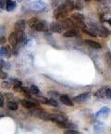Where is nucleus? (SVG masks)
I'll return each mask as SVG.
<instances>
[{"label": "nucleus", "mask_w": 111, "mask_h": 134, "mask_svg": "<svg viewBox=\"0 0 111 134\" xmlns=\"http://www.w3.org/2000/svg\"><path fill=\"white\" fill-rule=\"evenodd\" d=\"M30 7L32 10L37 11V12H46V11L49 10L48 6L45 3L41 2V1H35V2L31 3Z\"/></svg>", "instance_id": "1"}, {"label": "nucleus", "mask_w": 111, "mask_h": 134, "mask_svg": "<svg viewBox=\"0 0 111 134\" xmlns=\"http://www.w3.org/2000/svg\"><path fill=\"white\" fill-rule=\"evenodd\" d=\"M69 11L68 10L66 7L64 6V4L60 5V6L57 7V8L55 9L54 11V17L56 19H63V18H65L67 17V15L69 14Z\"/></svg>", "instance_id": "2"}, {"label": "nucleus", "mask_w": 111, "mask_h": 134, "mask_svg": "<svg viewBox=\"0 0 111 134\" xmlns=\"http://www.w3.org/2000/svg\"><path fill=\"white\" fill-rule=\"evenodd\" d=\"M31 27H34L36 31L38 32H45L48 30V25L44 21H38V20H34V23H31Z\"/></svg>", "instance_id": "3"}, {"label": "nucleus", "mask_w": 111, "mask_h": 134, "mask_svg": "<svg viewBox=\"0 0 111 134\" xmlns=\"http://www.w3.org/2000/svg\"><path fill=\"white\" fill-rule=\"evenodd\" d=\"M49 120L56 122V123H60V122L67 121V117L62 115H54V114H50Z\"/></svg>", "instance_id": "4"}, {"label": "nucleus", "mask_w": 111, "mask_h": 134, "mask_svg": "<svg viewBox=\"0 0 111 134\" xmlns=\"http://www.w3.org/2000/svg\"><path fill=\"white\" fill-rule=\"evenodd\" d=\"M90 96H91V93L85 92V93H82V94L74 97V100L77 102V103H83V102L88 100L89 99H90Z\"/></svg>", "instance_id": "5"}, {"label": "nucleus", "mask_w": 111, "mask_h": 134, "mask_svg": "<svg viewBox=\"0 0 111 134\" xmlns=\"http://www.w3.org/2000/svg\"><path fill=\"white\" fill-rule=\"evenodd\" d=\"M109 113H110V109L108 107H103L95 114V117H97V118H99V117H107L109 115Z\"/></svg>", "instance_id": "6"}, {"label": "nucleus", "mask_w": 111, "mask_h": 134, "mask_svg": "<svg viewBox=\"0 0 111 134\" xmlns=\"http://www.w3.org/2000/svg\"><path fill=\"white\" fill-rule=\"evenodd\" d=\"M59 100H60V102L63 103V104L67 105V106H73V103H72V100H70V98H69L68 95H60V97H59Z\"/></svg>", "instance_id": "7"}, {"label": "nucleus", "mask_w": 111, "mask_h": 134, "mask_svg": "<svg viewBox=\"0 0 111 134\" xmlns=\"http://www.w3.org/2000/svg\"><path fill=\"white\" fill-rule=\"evenodd\" d=\"M57 125H58V127L60 129H69V130H72V129L76 128L75 124L71 123V122H68V120H67V121L57 123Z\"/></svg>", "instance_id": "8"}, {"label": "nucleus", "mask_w": 111, "mask_h": 134, "mask_svg": "<svg viewBox=\"0 0 111 134\" xmlns=\"http://www.w3.org/2000/svg\"><path fill=\"white\" fill-rule=\"evenodd\" d=\"M26 26V23L24 20H19L18 21H16L14 25V28L16 31H24Z\"/></svg>", "instance_id": "9"}, {"label": "nucleus", "mask_w": 111, "mask_h": 134, "mask_svg": "<svg viewBox=\"0 0 111 134\" xmlns=\"http://www.w3.org/2000/svg\"><path fill=\"white\" fill-rule=\"evenodd\" d=\"M50 30L54 33H60L61 31L63 30V27L61 23H52L50 25Z\"/></svg>", "instance_id": "10"}, {"label": "nucleus", "mask_w": 111, "mask_h": 134, "mask_svg": "<svg viewBox=\"0 0 111 134\" xmlns=\"http://www.w3.org/2000/svg\"><path fill=\"white\" fill-rule=\"evenodd\" d=\"M9 44H10L12 47H16V45H17L18 42H19V38H18L17 33H16V32H15V33H12L10 36H9Z\"/></svg>", "instance_id": "11"}, {"label": "nucleus", "mask_w": 111, "mask_h": 134, "mask_svg": "<svg viewBox=\"0 0 111 134\" xmlns=\"http://www.w3.org/2000/svg\"><path fill=\"white\" fill-rule=\"evenodd\" d=\"M84 43H85L86 45H88L89 47H91V48H96V49H98V48H102L101 44H99L98 42H96V41H93V40H90V39H86L85 41H84Z\"/></svg>", "instance_id": "12"}, {"label": "nucleus", "mask_w": 111, "mask_h": 134, "mask_svg": "<svg viewBox=\"0 0 111 134\" xmlns=\"http://www.w3.org/2000/svg\"><path fill=\"white\" fill-rule=\"evenodd\" d=\"M78 35H79V34H78L77 30H75V29H69L63 34V36H65V37H75Z\"/></svg>", "instance_id": "13"}, {"label": "nucleus", "mask_w": 111, "mask_h": 134, "mask_svg": "<svg viewBox=\"0 0 111 134\" xmlns=\"http://www.w3.org/2000/svg\"><path fill=\"white\" fill-rule=\"evenodd\" d=\"M15 8H16V3H15V1H13V0H8L6 4V11L11 12V11L14 10Z\"/></svg>", "instance_id": "14"}, {"label": "nucleus", "mask_w": 111, "mask_h": 134, "mask_svg": "<svg viewBox=\"0 0 111 134\" xmlns=\"http://www.w3.org/2000/svg\"><path fill=\"white\" fill-rule=\"evenodd\" d=\"M21 104H22L24 107H26V108H29V109L37 107V105H38V104H36L35 103H32V102H30V100H21Z\"/></svg>", "instance_id": "15"}, {"label": "nucleus", "mask_w": 111, "mask_h": 134, "mask_svg": "<svg viewBox=\"0 0 111 134\" xmlns=\"http://www.w3.org/2000/svg\"><path fill=\"white\" fill-rule=\"evenodd\" d=\"M64 6L66 7L68 10L70 11L72 8H75V3H74V0H66L65 3H64Z\"/></svg>", "instance_id": "16"}, {"label": "nucleus", "mask_w": 111, "mask_h": 134, "mask_svg": "<svg viewBox=\"0 0 111 134\" xmlns=\"http://www.w3.org/2000/svg\"><path fill=\"white\" fill-rule=\"evenodd\" d=\"M46 103V104H48V105H51V106H54V107H58V105H59L57 100H55V99H52V98L46 99L45 103Z\"/></svg>", "instance_id": "17"}, {"label": "nucleus", "mask_w": 111, "mask_h": 134, "mask_svg": "<svg viewBox=\"0 0 111 134\" xmlns=\"http://www.w3.org/2000/svg\"><path fill=\"white\" fill-rule=\"evenodd\" d=\"M16 33H17L18 38H19V42L25 41L26 36H25V34L23 33V31H16Z\"/></svg>", "instance_id": "18"}, {"label": "nucleus", "mask_w": 111, "mask_h": 134, "mask_svg": "<svg viewBox=\"0 0 111 134\" xmlns=\"http://www.w3.org/2000/svg\"><path fill=\"white\" fill-rule=\"evenodd\" d=\"M8 107H9V110L15 111V110L18 109V104H17V103H14V102H9V103H8Z\"/></svg>", "instance_id": "19"}, {"label": "nucleus", "mask_w": 111, "mask_h": 134, "mask_svg": "<svg viewBox=\"0 0 111 134\" xmlns=\"http://www.w3.org/2000/svg\"><path fill=\"white\" fill-rule=\"evenodd\" d=\"M72 18L75 19L76 21H83L84 20V16L82 14H81V13H74L72 15Z\"/></svg>", "instance_id": "20"}, {"label": "nucleus", "mask_w": 111, "mask_h": 134, "mask_svg": "<svg viewBox=\"0 0 111 134\" xmlns=\"http://www.w3.org/2000/svg\"><path fill=\"white\" fill-rule=\"evenodd\" d=\"M31 94L34 95H38L39 93H40V90H39V88H37L36 86H34V85H32V86H31Z\"/></svg>", "instance_id": "21"}, {"label": "nucleus", "mask_w": 111, "mask_h": 134, "mask_svg": "<svg viewBox=\"0 0 111 134\" xmlns=\"http://www.w3.org/2000/svg\"><path fill=\"white\" fill-rule=\"evenodd\" d=\"M9 48L8 47H2L1 48V56H9Z\"/></svg>", "instance_id": "22"}, {"label": "nucleus", "mask_w": 111, "mask_h": 134, "mask_svg": "<svg viewBox=\"0 0 111 134\" xmlns=\"http://www.w3.org/2000/svg\"><path fill=\"white\" fill-rule=\"evenodd\" d=\"M22 92H23V93H24V94H25L27 97H31V88H27V87H23V88H22Z\"/></svg>", "instance_id": "23"}, {"label": "nucleus", "mask_w": 111, "mask_h": 134, "mask_svg": "<svg viewBox=\"0 0 111 134\" xmlns=\"http://www.w3.org/2000/svg\"><path fill=\"white\" fill-rule=\"evenodd\" d=\"M82 8H83V3H82L81 0H77L75 4V8H77V9H82Z\"/></svg>", "instance_id": "24"}, {"label": "nucleus", "mask_w": 111, "mask_h": 134, "mask_svg": "<svg viewBox=\"0 0 111 134\" xmlns=\"http://www.w3.org/2000/svg\"><path fill=\"white\" fill-rule=\"evenodd\" d=\"M48 95L52 99H55V97H60V95L58 94V92H57V91H52V90L48 92Z\"/></svg>", "instance_id": "25"}, {"label": "nucleus", "mask_w": 111, "mask_h": 134, "mask_svg": "<svg viewBox=\"0 0 111 134\" xmlns=\"http://www.w3.org/2000/svg\"><path fill=\"white\" fill-rule=\"evenodd\" d=\"M76 25H77L79 28H82V29H84V28H86L85 23H82V21H76Z\"/></svg>", "instance_id": "26"}, {"label": "nucleus", "mask_w": 111, "mask_h": 134, "mask_svg": "<svg viewBox=\"0 0 111 134\" xmlns=\"http://www.w3.org/2000/svg\"><path fill=\"white\" fill-rule=\"evenodd\" d=\"M64 134H81L79 131H76L74 130H68L64 132Z\"/></svg>", "instance_id": "27"}, {"label": "nucleus", "mask_w": 111, "mask_h": 134, "mask_svg": "<svg viewBox=\"0 0 111 134\" xmlns=\"http://www.w3.org/2000/svg\"><path fill=\"white\" fill-rule=\"evenodd\" d=\"M11 82H8V81H4L2 83V85L1 86L3 87V88H9L11 87Z\"/></svg>", "instance_id": "28"}, {"label": "nucleus", "mask_w": 111, "mask_h": 134, "mask_svg": "<svg viewBox=\"0 0 111 134\" xmlns=\"http://www.w3.org/2000/svg\"><path fill=\"white\" fill-rule=\"evenodd\" d=\"M106 96H107V99H109L111 100V88L106 90Z\"/></svg>", "instance_id": "29"}, {"label": "nucleus", "mask_w": 111, "mask_h": 134, "mask_svg": "<svg viewBox=\"0 0 111 134\" xmlns=\"http://www.w3.org/2000/svg\"><path fill=\"white\" fill-rule=\"evenodd\" d=\"M99 95H100L101 97H103V96H104V90H99L98 91H97L96 93H95V96H97V97H98Z\"/></svg>", "instance_id": "30"}, {"label": "nucleus", "mask_w": 111, "mask_h": 134, "mask_svg": "<svg viewBox=\"0 0 111 134\" xmlns=\"http://www.w3.org/2000/svg\"><path fill=\"white\" fill-rule=\"evenodd\" d=\"M3 105H4V96L1 95L0 96V107H3Z\"/></svg>", "instance_id": "31"}, {"label": "nucleus", "mask_w": 111, "mask_h": 134, "mask_svg": "<svg viewBox=\"0 0 111 134\" xmlns=\"http://www.w3.org/2000/svg\"><path fill=\"white\" fill-rule=\"evenodd\" d=\"M4 96H6L9 100H11L13 98V94H11V93H5Z\"/></svg>", "instance_id": "32"}, {"label": "nucleus", "mask_w": 111, "mask_h": 134, "mask_svg": "<svg viewBox=\"0 0 111 134\" xmlns=\"http://www.w3.org/2000/svg\"><path fill=\"white\" fill-rule=\"evenodd\" d=\"M8 0H0V7H1V8H4V7H5V3Z\"/></svg>", "instance_id": "33"}, {"label": "nucleus", "mask_w": 111, "mask_h": 134, "mask_svg": "<svg viewBox=\"0 0 111 134\" xmlns=\"http://www.w3.org/2000/svg\"><path fill=\"white\" fill-rule=\"evenodd\" d=\"M6 77H8V75L1 70V78H2V79H5V78H6Z\"/></svg>", "instance_id": "34"}, {"label": "nucleus", "mask_w": 111, "mask_h": 134, "mask_svg": "<svg viewBox=\"0 0 111 134\" xmlns=\"http://www.w3.org/2000/svg\"><path fill=\"white\" fill-rule=\"evenodd\" d=\"M107 23H108L109 25H111V19H108V20H107Z\"/></svg>", "instance_id": "35"}, {"label": "nucleus", "mask_w": 111, "mask_h": 134, "mask_svg": "<svg viewBox=\"0 0 111 134\" xmlns=\"http://www.w3.org/2000/svg\"><path fill=\"white\" fill-rule=\"evenodd\" d=\"M84 1H89V0H84Z\"/></svg>", "instance_id": "36"}, {"label": "nucleus", "mask_w": 111, "mask_h": 134, "mask_svg": "<svg viewBox=\"0 0 111 134\" xmlns=\"http://www.w3.org/2000/svg\"><path fill=\"white\" fill-rule=\"evenodd\" d=\"M96 1H100V0H96Z\"/></svg>", "instance_id": "37"}, {"label": "nucleus", "mask_w": 111, "mask_h": 134, "mask_svg": "<svg viewBox=\"0 0 111 134\" xmlns=\"http://www.w3.org/2000/svg\"><path fill=\"white\" fill-rule=\"evenodd\" d=\"M110 57H111V55H110Z\"/></svg>", "instance_id": "38"}]
</instances>
